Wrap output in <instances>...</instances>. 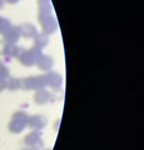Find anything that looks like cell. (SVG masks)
Returning a JSON list of instances; mask_svg holds the SVG:
<instances>
[{"mask_svg":"<svg viewBox=\"0 0 144 150\" xmlns=\"http://www.w3.org/2000/svg\"><path fill=\"white\" fill-rule=\"evenodd\" d=\"M9 76V70L8 68L0 62V79H5Z\"/></svg>","mask_w":144,"mask_h":150,"instance_id":"3957f363","label":"cell"},{"mask_svg":"<svg viewBox=\"0 0 144 150\" xmlns=\"http://www.w3.org/2000/svg\"><path fill=\"white\" fill-rule=\"evenodd\" d=\"M24 150H36V149H34V148H28V149H24Z\"/></svg>","mask_w":144,"mask_h":150,"instance_id":"5b68a950","label":"cell"},{"mask_svg":"<svg viewBox=\"0 0 144 150\" xmlns=\"http://www.w3.org/2000/svg\"><path fill=\"white\" fill-rule=\"evenodd\" d=\"M25 143L29 146H35V145H40L41 144V139H40V134L39 133H31L25 138Z\"/></svg>","mask_w":144,"mask_h":150,"instance_id":"7a4b0ae2","label":"cell"},{"mask_svg":"<svg viewBox=\"0 0 144 150\" xmlns=\"http://www.w3.org/2000/svg\"><path fill=\"white\" fill-rule=\"evenodd\" d=\"M4 88H5V83L3 81V79H0V91H1Z\"/></svg>","mask_w":144,"mask_h":150,"instance_id":"277c9868","label":"cell"},{"mask_svg":"<svg viewBox=\"0 0 144 150\" xmlns=\"http://www.w3.org/2000/svg\"><path fill=\"white\" fill-rule=\"evenodd\" d=\"M26 123V118L23 112H19V114H15V116L13 118L10 125H9V130L11 133H20V131L24 129Z\"/></svg>","mask_w":144,"mask_h":150,"instance_id":"6da1fadb","label":"cell"}]
</instances>
